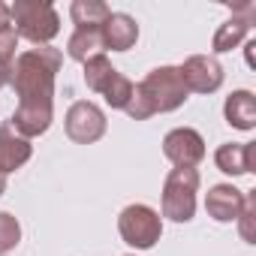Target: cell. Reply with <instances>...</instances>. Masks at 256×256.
<instances>
[{
	"instance_id": "44dd1931",
	"label": "cell",
	"mask_w": 256,
	"mask_h": 256,
	"mask_svg": "<svg viewBox=\"0 0 256 256\" xmlns=\"http://www.w3.org/2000/svg\"><path fill=\"white\" fill-rule=\"evenodd\" d=\"M235 223H238L241 238H244L247 244H253V241H256V232H253V223H256V196H253V193H247L244 208H241V214H238Z\"/></svg>"
},
{
	"instance_id": "7402d4cb",
	"label": "cell",
	"mask_w": 256,
	"mask_h": 256,
	"mask_svg": "<svg viewBox=\"0 0 256 256\" xmlns=\"http://www.w3.org/2000/svg\"><path fill=\"white\" fill-rule=\"evenodd\" d=\"M10 82H12V64L0 60V88H6Z\"/></svg>"
},
{
	"instance_id": "277c9868",
	"label": "cell",
	"mask_w": 256,
	"mask_h": 256,
	"mask_svg": "<svg viewBox=\"0 0 256 256\" xmlns=\"http://www.w3.org/2000/svg\"><path fill=\"white\" fill-rule=\"evenodd\" d=\"M199 172L196 169H172L163 181V217L175 223H190L196 214Z\"/></svg>"
},
{
	"instance_id": "603a6c76",
	"label": "cell",
	"mask_w": 256,
	"mask_h": 256,
	"mask_svg": "<svg viewBox=\"0 0 256 256\" xmlns=\"http://www.w3.org/2000/svg\"><path fill=\"white\" fill-rule=\"evenodd\" d=\"M244 48H247V66H256V54H253V48H256V42L250 40V42H247Z\"/></svg>"
},
{
	"instance_id": "d4e9b609",
	"label": "cell",
	"mask_w": 256,
	"mask_h": 256,
	"mask_svg": "<svg viewBox=\"0 0 256 256\" xmlns=\"http://www.w3.org/2000/svg\"><path fill=\"white\" fill-rule=\"evenodd\" d=\"M126 256H133V253H126Z\"/></svg>"
},
{
	"instance_id": "9c48e42d",
	"label": "cell",
	"mask_w": 256,
	"mask_h": 256,
	"mask_svg": "<svg viewBox=\"0 0 256 256\" xmlns=\"http://www.w3.org/2000/svg\"><path fill=\"white\" fill-rule=\"evenodd\" d=\"M253 18H256V6H253V4H238V6H232V18L217 28V34H214V40H211V52H214V54H226V52H232L235 46H241L244 36H247L250 28H253Z\"/></svg>"
},
{
	"instance_id": "7c38bea8",
	"label": "cell",
	"mask_w": 256,
	"mask_h": 256,
	"mask_svg": "<svg viewBox=\"0 0 256 256\" xmlns=\"http://www.w3.org/2000/svg\"><path fill=\"white\" fill-rule=\"evenodd\" d=\"M100 34H102V52L106 48H112V52H130L136 46V40H139V24H136L133 16H126V12H112L102 22Z\"/></svg>"
},
{
	"instance_id": "cb8c5ba5",
	"label": "cell",
	"mask_w": 256,
	"mask_h": 256,
	"mask_svg": "<svg viewBox=\"0 0 256 256\" xmlns=\"http://www.w3.org/2000/svg\"><path fill=\"white\" fill-rule=\"evenodd\" d=\"M6 193V175H0V196Z\"/></svg>"
},
{
	"instance_id": "4fadbf2b",
	"label": "cell",
	"mask_w": 256,
	"mask_h": 256,
	"mask_svg": "<svg viewBox=\"0 0 256 256\" xmlns=\"http://www.w3.org/2000/svg\"><path fill=\"white\" fill-rule=\"evenodd\" d=\"M34 154V145L12 130V124H0V175H10L22 169Z\"/></svg>"
},
{
	"instance_id": "52a82bcc",
	"label": "cell",
	"mask_w": 256,
	"mask_h": 256,
	"mask_svg": "<svg viewBox=\"0 0 256 256\" xmlns=\"http://www.w3.org/2000/svg\"><path fill=\"white\" fill-rule=\"evenodd\" d=\"M163 154L169 163H175V169H193L205 160V139L193 126H178V130L166 133Z\"/></svg>"
},
{
	"instance_id": "5bb4252c",
	"label": "cell",
	"mask_w": 256,
	"mask_h": 256,
	"mask_svg": "<svg viewBox=\"0 0 256 256\" xmlns=\"http://www.w3.org/2000/svg\"><path fill=\"white\" fill-rule=\"evenodd\" d=\"M226 124L235 130H253L256 126V96L250 90H232L223 106Z\"/></svg>"
},
{
	"instance_id": "8fae6325",
	"label": "cell",
	"mask_w": 256,
	"mask_h": 256,
	"mask_svg": "<svg viewBox=\"0 0 256 256\" xmlns=\"http://www.w3.org/2000/svg\"><path fill=\"white\" fill-rule=\"evenodd\" d=\"M214 163L223 175H250L256 169V142H226L214 151Z\"/></svg>"
},
{
	"instance_id": "3957f363",
	"label": "cell",
	"mask_w": 256,
	"mask_h": 256,
	"mask_svg": "<svg viewBox=\"0 0 256 256\" xmlns=\"http://www.w3.org/2000/svg\"><path fill=\"white\" fill-rule=\"evenodd\" d=\"M16 34L34 46H48L60 34V16L48 0H16L10 6Z\"/></svg>"
},
{
	"instance_id": "ac0fdd59",
	"label": "cell",
	"mask_w": 256,
	"mask_h": 256,
	"mask_svg": "<svg viewBox=\"0 0 256 256\" xmlns=\"http://www.w3.org/2000/svg\"><path fill=\"white\" fill-rule=\"evenodd\" d=\"M133 90H136V84L126 78L124 72H114V78L106 84V90H102V100L112 106V108H126V102L133 100Z\"/></svg>"
},
{
	"instance_id": "e0dca14e",
	"label": "cell",
	"mask_w": 256,
	"mask_h": 256,
	"mask_svg": "<svg viewBox=\"0 0 256 256\" xmlns=\"http://www.w3.org/2000/svg\"><path fill=\"white\" fill-rule=\"evenodd\" d=\"M114 66H112V60L106 58V54H94V58H88L84 60V84L90 88V90H96V94H102L106 90V84L114 78Z\"/></svg>"
},
{
	"instance_id": "5b68a950",
	"label": "cell",
	"mask_w": 256,
	"mask_h": 256,
	"mask_svg": "<svg viewBox=\"0 0 256 256\" xmlns=\"http://www.w3.org/2000/svg\"><path fill=\"white\" fill-rule=\"evenodd\" d=\"M118 232H120V238L130 244V247H136V250H151V247L160 241V235H163V220H160V214H157L151 205L136 202V205H126V208L120 211V217H118Z\"/></svg>"
},
{
	"instance_id": "6da1fadb",
	"label": "cell",
	"mask_w": 256,
	"mask_h": 256,
	"mask_svg": "<svg viewBox=\"0 0 256 256\" xmlns=\"http://www.w3.org/2000/svg\"><path fill=\"white\" fill-rule=\"evenodd\" d=\"M64 66V54L52 46H36L12 60V88L18 96L12 130L28 142L42 136L54 120V78Z\"/></svg>"
},
{
	"instance_id": "2e32d148",
	"label": "cell",
	"mask_w": 256,
	"mask_h": 256,
	"mask_svg": "<svg viewBox=\"0 0 256 256\" xmlns=\"http://www.w3.org/2000/svg\"><path fill=\"white\" fill-rule=\"evenodd\" d=\"M70 16H72L76 28H100L112 16V10L102 4V0H76L70 6Z\"/></svg>"
},
{
	"instance_id": "7a4b0ae2",
	"label": "cell",
	"mask_w": 256,
	"mask_h": 256,
	"mask_svg": "<svg viewBox=\"0 0 256 256\" xmlns=\"http://www.w3.org/2000/svg\"><path fill=\"white\" fill-rule=\"evenodd\" d=\"M187 102V88L181 82L178 66H157L151 70L133 90V100L126 102V114L133 120H148L157 112H175Z\"/></svg>"
},
{
	"instance_id": "ffe728a7",
	"label": "cell",
	"mask_w": 256,
	"mask_h": 256,
	"mask_svg": "<svg viewBox=\"0 0 256 256\" xmlns=\"http://www.w3.org/2000/svg\"><path fill=\"white\" fill-rule=\"evenodd\" d=\"M18 241H22V223L10 211H0V256L18 247Z\"/></svg>"
},
{
	"instance_id": "d6986e66",
	"label": "cell",
	"mask_w": 256,
	"mask_h": 256,
	"mask_svg": "<svg viewBox=\"0 0 256 256\" xmlns=\"http://www.w3.org/2000/svg\"><path fill=\"white\" fill-rule=\"evenodd\" d=\"M16 46H18V34H16L12 16H10V6H6V4H0V60L12 64V58H16Z\"/></svg>"
},
{
	"instance_id": "ba28073f",
	"label": "cell",
	"mask_w": 256,
	"mask_h": 256,
	"mask_svg": "<svg viewBox=\"0 0 256 256\" xmlns=\"http://www.w3.org/2000/svg\"><path fill=\"white\" fill-rule=\"evenodd\" d=\"M181 82L187 88V94H214L220 84H223V66L214 54H193L187 58L181 66Z\"/></svg>"
},
{
	"instance_id": "8992f818",
	"label": "cell",
	"mask_w": 256,
	"mask_h": 256,
	"mask_svg": "<svg viewBox=\"0 0 256 256\" xmlns=\"http://www.w3.org/2000/svg\"><path fill=\"white\" fill-rule=\"evenodd\" d=\"M64 126H66V136L76 145H94L106 136V114L90 100H78V102L70 106V112L64 118Z\"/></svg>"
},
{
	"instance_id": "30bf717a",
	"label": "cell",
	"mask_w": 256,
	"mask_h": 256,
	"mask_svg": "<svg viewBox=\"0 0 256 256\" xmlns=\"http://www.w3.org/2000/svg\"><path fill=\"white\" fill-rule=\"evenodd\" d=\"M244 199H247L244 190H238L232 184H214L205 196V211L217 223H235L244 208Z\"/></svg>"
},
{
	"instance_id": "9a60e30c",
	"label": "cell",
	"mask_w": 256,
	"mask_h": 256,
	"mask_svg": "<svg viewBox=\"0 0 256 256\" xmlns=\"http://www.w3.org/2000/svg\"><path fill=\"white\" fill-rule=\"evenodd\" d=\"M100 28H76V34L66 42V54L72 60H78V64H84L94 54H102V34H100Z\"/></svg>"
}]
</instances>
